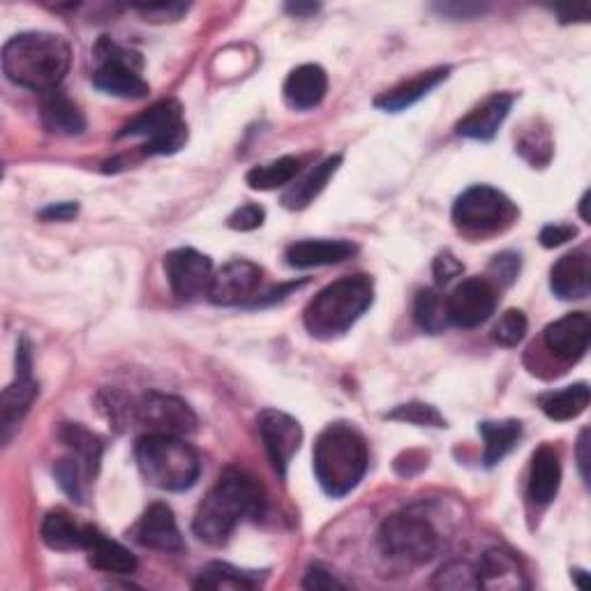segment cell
Listing matches in <instances>:
<instances>
[{"instance_id": "cell-1", "label": "cell", "mask_w": 591, "mask_h": 591, "mask_svg": "<svg viewBox=\"0 0 591 591\" xmlns=\"http://www.w3.org/2000/svg\"><path fill=\"white\" fill-rule=\"evenodd\" d=\"M266 494L262 483L243 470H227L197 509L195 536L208 545H225L245 518L262 515Z\"/></svg>"}, {"instance_id": "cell-2", "label": "cell", "mask_w": 591, "mask_h": 591, "mask_svg": "<svg viewBox=\"0 0 591 591\" xmlns=\"http://www.w3.org/2000/svg\"><path fill=\"white\" fill-rule=\"evenodd\" d=\"M72 66L70 45L53 33L28 30L10 38L3 47L6 77L28 90L49 92L60 86Z\"/></svg>"}, {"instance_id": "cell-3", "label": "cell", "mask_w": 591, "mask_h": 591, "mask_svg": "<svg viewBox=\"0 0 591 591\" xmlns=\"http://www.w3.org/2000/svg\"><path fill=\"white\" fill-rule=\"evenodd\" d=\"M367 472V444L363 434L347 425H328L315 444V476L322 490L342 500L358 487Z\"/></svg>"}, {"instance_id": "cell-4", "label": "cell", "mask_w": 591, "mask_h": 591, "mask_svg": "<svg viewBox=\"0 0 591 591\" xmlns=\"http://www.w3.org/2000/svg\"><path fill=\"white\" fill-rule=\"evenodd\" d=\"M372 301H375V285L367 275L342 277L307 303L303 313L305 328L319 339L337 337L367 313Z\"/></svg>"}, {"instance_id": "cell-5", "label": "cell", "mask_w": 591, "mask_h": 591, "mask_svg": "<svg viewBox=\"0 0 591 591\" xmlns=\"http://www.w3.org/2000/svg\"><path fill=\"white\" fill-rule=\"evenodd\" d=\"M135 457L144 481L158 490L185 492L201 474L199 453L171 434H146L135 446Z\"/></svg>"}, {"instance_id": "cell-6", "label": "cell", "mask_w": 591, "mask_h": 591, "mask_svg": "<svg viewBox=\"0 0 591 591\" xmlns=\"http://www.w3.org/2000/svg\"><path fill=\"white\" fill-rule=\"evenodd\" d=\"M380 550L407 564H427L437 556L442 536L430 520L416 513H395L386 518L377 532Z\"/></svg>"}, {"instance_id": "cell-7", "label": "cell", "mask_w": 591, "mask_h": 591, "mask_svg": "<svg viewBox=\"0 0 591 591\" xmlns=\"http://www.w3.org/2000/svg\"><path fill=\"white\" fill-rule=\"evenodd\" d=\"M515 215L513 201L490 185H474L464 190L453 206V223L466 236L500 234L513 225Z\"/></svg>"}, {"instance_id": "cell-8", "label": "cell", "mask_w": 591, "mask_h": 591, "mask_svg": "<svg viewBox=\"0 0 591 591\" xmlns=\"http://www.w3.org/2000/svg\"><path fill=\"white\" fill-rule=\"evenodd\" d=\"M98 68L92 72V86L107 96L122 100H141L150 92V86L141 77V58L135 51L102 38L96 47Z\"/></svg>"}, {"instance_id": "cell-9", "label": "cell", "mask_w": 591, "mask_h": 591, "mask_svg": "<svg viewBox=\"0 0 591 591\" xmlns=\"http://www.w3.org/2000/svg\"><path fill=\"white\" fill-rule=\"evenodd\" d=\"M122 137H144L146 155H171L188 141V126H185L183 107L176 100H162L152 105L118 132V139Z\"/></svg>"}, {"instance_id": "cell-10", "label": "cell", "mask_w": 591, "mask_h": 591, "mask_svg": "<svg viewBox=\"0 0 591 591\" xmlns=\"http://www.w3.org/2000/svg\"><path fill=\"white\" fill-rule=\"evenodd\" d=\"M38 393L40 386L33 380V356H30L28 339L21 337L17 347V377L0 395V432H3V442H10L12 432L33 407Z\"/></svg>"}, {"instance_id": "cell-11", "label": "cell", "mask_w": 591, "mask_h": 591, "mask_svg": "<svg viewBox=\"0 0 591 591\" xmlns=\"http://www.w3.org/2000/svg\"><path fill=\"white\" fill-rule=\"evenodd\" d=\"M137 423L148 430V434H171L183 437L197 430V414L188 402L176 395L150 391L137 402Z\"/></svg>"}, {"instance_id": "cell-12", "label": "cell", "mask_w": 591, "mask_h": 591, "mask_svg": "<svg viewBox=\"0 0 591 591\" xmlns=\"http://www.w3.org/2000/svg\"><path fill=\"white\" fill-rule=\"evenodd\" d=\"M165 273L171 285V292L180 301H197L208 296L213 279V262L193 250V247H178L165 257Z\"/></svg>"}, {"instance_id": "cell-13", "label": "cell", "mask_w": 591, "mask_h": 591, "mask_svg": "<svg viewBox=\"0 0 591 591\" xmlns=\"http://www.w3.org/2000/svg\"><path fill=\"white\" fill-rule=\"evenodd\" d=\"M449 319L460 328H476L485 324L496 309V289L490 279L466 277L446 298Z\"/></svg>"}, {"instance_id": "cell-14", "label": "cell", "mask_w": 591, "mask_h": 591, "mask_svg": "<svg viewBox=\"0 0 591 591\" xmlns=\"http://www.w3.org/2000/svg\"><path fill=\"white\" fill-rule=\"evenodd\" d=\"M257 423H259V432H262V440L270 457L273 470L277 472L279 479H287L289 464L303 442L301 423L294 416L277 412V410L262 412Z\"/></svg>"}, {"instance_id": "cell-15", "label": "cell", "mask_w": 591, "mask_h": 591, "mask_svg": "<svg viewBox=\"0 0 591 591\" xmlns=\"http://www.w3.org/2000/svg\"><path fill=\"white\" fill-rule=\"evenodd\" d=\"M264 270L245 259H234L225 264L220 270L213 273L210 287H208V298L215 305H243L250 298H255L259 285H262Z\"/></svg>"}, {"instance_id": "cell-16", "label": "cell", "mask_w": 591, "mask_h": 591, "mask_svg": "<svg viewBox=\"0 0 591 591\" xmlns=\"http://www.w3.org/2000/svg\"><path fill=\"white\" fill-rule=\"evenodd\" d=\"M591 337V322L584 313H571L559 322L550 324L543 333V342L548 352L564 361V363H578L587 349Z\"/></svg>"}, {"instance_id": "cell-17", "label": "cell", "mask_w": 591, "mask_h": 591, "mask_svg": "<svg viewBox=\"0 0 591 591\" xmlns=\"http://www.w3.org/2000/svg\"><path fill=\"white\" fill-rule=\"evenodd\" d=\"M132 536L141 548L148 550L167 554H180L185 550L174 511L167 504H152L137 522Z\"/></svg>"}, {"instance_id": "cell-18", "label": "cell", "mask_w": 591, "mask_h": 591, "mask_svg": "<svg viewBox=\"0 0 591 591\" xmlns=\"http://www.w3.org/2000/svg\"><path fill=\"white\" fill-rule=\"evenodd\" d=\"M358 247L352 240L342 238H317V240H298L287 247L285 259L292 268H319V266H335L347 262L356 255Z\"/></svg>"}, {"instance_id": "cell-19", "label": "cell", "mask_w": 591, "mask_h": 591, "mask_svg": "<svg viewBox=\"0 0 591 591\" xmlns=\"http://www.w3.org/2000/svg\"><path fill=\"white\" fill-rule=\"evenodd\" d=\"M513 107V96L509 92H494L481 107H476L472 114H466L457 122V135L476 141H490L496 132H500L502 122L506 120L509 111Z\"/></svg>"}, {"instance_id": "cell-20", "label": "cell", "mask_w": 591, "mask_h": 591, "mask_svg": "<svg viewBox=\"0 0 591 591\" xmlns=\"http://www.w3.org/2000/svg\"><path fill=\"white\" fill-rule=\"evenodd\" d=\"M83 550L88 552V562L105 573L130 575L137 571V556L126 545L107 539L96 526H86Z\"/></svg>"}, {"instance_id": "cell-21", "label": "cell", "mask_w": 591, "mask_h": 591, "mask_svg": "<svg viewBox=\"0 0 591 591\" xmlns=\"http://www.w3.org/2000/svg\"><path fill=\"white\" fill-rule=\"evenodd\" d=\"M328 90V77L319 66H301L285 81V102L296 111H309L324 102Z\"/></svg>"}, {"instance_id": "cell-22", "label": "cell", "mask_w": 591, "mask_h": 591, "mask_svg": "<svg viewBox=\"0 0 591 591\" xmlns=\"http://www.w3.org/2000/svg\"><path fill=\"white\" fill-rule=\"evenodd\" d=\"M562 485V462L552 446H541L532 457V470H529V500L536 506H548Z\"/></svg>"}, {"instance_id": "cell-23", "label": "cell", "mask_w": 591, "mask_h": 591, "mask_svg": "<svg viewBox=\"0 0 591 591\" xmlns=\"http://www.w3.org/2000/svg\"><path fill=\"white\" fill-rule=\"evenodd\" d=\"M550 287L564 301H580L589 296V257L584 250L569 253L550 270Z\"/></svg>"}, {"instance_id": "cell-24", "label": "cell", "mask_w": 591, "mask_h": 591, "mask_svg": "<svg viewBox=\"0 0 591 591\" xmlns=\"http://www.w3.org/2000/svg\"><path fill=\"white\" fill-rule=\"evenodd\" d=\"M40 116H42L45 128L53 135L75 137L86 130V118L81 109L60 88L42 92Z\"/></svg>"}, {"instance_id": "cell-25", "label": "cell", "mask_w": 591, "mask_h": 591, "mask_svg": "<svg viewBox=\"0 0 591 591\" xmlns=\"http://www.w3.org/2000/svg\"><path fill=\"white\" fill-rule=\"evenodd\" d=\"M449 75H451V68H437V70L423 72L410 81L395 86L393 90L384 92L382 98L375 100V107L382 111H391V114L410 109L416 102H421L425 96H430V92L437 88L442 81H446Z\"/></svg>"}, {"instance_id": "cell-26", "label": "cell", "mask_w": 591, "mask_h": 591, "mask_svg": "<svg viewBox=\"0 0 591 591\" xmlns=\"http://www.w3.org/2000/svg\"><path fill=\"white\" fill-rule=\"evenodd\" d=\"M479 582L485 589H524L526 580L518 559L506 550H487L476 567Z\"/></svg>"}, {"instance_id": "cell-27", "label": "cell", "mask_w": 591, "mask_h": 591, "mask_svg": "<svg viewBox=\"0 0 591 591\" xmlns=\"http://www.w3.org/2000/svg\"><path fill=\"white\" fill-rule=\"evenodd\" d=\"M342 165V155H331L322 165H317L307 176L296 180L292 188L283 195V204L289 210H303L313 204L328 185V180L335 176V171Z\"/></svg>"}, {"instance_id": "cell-28", "label": "cell", "mask_w": 591, "mask_h": 591, "mask_svg": "<svg viewBox=\"0 0 591 591\" xmlns=\"http://www.w3.org/2000/svg\"><path fill=\"white\" fill-rule=\"evenodd\" d=\"M58 437L70 449V455H75L86 466L88 474L96 479L105 453V444L98 434L79 423H63L58 427Z\"/></svg>"}, {"instance_id": "cell-29", "label": "cell", "mask_w": 591, "mask_h": 591, "mask_svg": "<svg viewBox=\"0 0 591 591\" xmlns=\"http://www.w3.org/2000/svg\"><path fill=\"white\" fill-rule=\"evenodd\" d=\"M479 432L485 442L483 462L485 466H494L518 446L522 437V423L520 421H483L479 425Z\"/></svg>"}, {"instance_id": "cell-30", "label": "cell", "mask_w": 591, "mask_h": 591, "mask_svg": "<svg viewBox=\"0 0 591 591\" xmlns=\"http://www.w3.org/2000/svg\"><path fill=\"white\" fill-rule=\"evenodd\" d=\"M541 410L552 421H573L589 407V386L584 382L567 386L562 391H552L539 397Z\"/></svg>"}, {"instance_id": "cell-31", "label": "cell", "mask_w": 591, "mask_h": 591, "mask_svg": "<svg viewBox=\"0 0 591 591\" xmlns=\"http://www.w3.org/2000/svg\"><path fill=\"white\" fill-rule=\"evenodd\" d=\"M83 534H86V526H79L66 511L58 509L45 515L42 541L51 550H60V552L83 550Z\"/></svg>"}, {"instance_id": "cell-32", "label": "cell", "mask_w": 591, "mask_h": 591, "mask_svg": "<svg viewBox=\"0 0 591 591\" xmlns=\"http://www.w3.org/2000/svg\"><path fill=\"white\" fill-rule=\"evenodd\" d=\"M298 171H301V160L287 155V158L255 167L250 174H247V185H250L253 190H277L294 183Z\"/></svg>"}, {"instance_id": "cell-33", "label": "cell", "mask_w": 591, "mask_h": 591, "mask_svg": "<svg viewBox=\"0 0 591 591\" xmlns=\"http://www.w3.org/2000/svg\"><path fill=\"white\" fill-rule=\"evenodd\" d=\"M259 582H262L259 575L250 571H240L225 562H213L201 571L195 587L197 589H253Z\"/></svg>"}, {"instance_id": "cell-34", "label": "cell", "mask_w": 591, "mask_h": 591, "mask_svg": "<svg viewBox=\"0 0 591 591\" xmlns=\"http://www.w3.org/2000/svg\"><path fill=\"white\" fill-rule=\"evenodd\" d=\"M414 319L430 335L442 333L451 324L446 298L434 289L418 292L416 303H414Z\"/></svg>"}, {"instance_id": "cell-35", "label": "cell", "mask_w": 591, "mask_h": 591, "mask_svg": "<svg viewBox=\"0 0 591 591\" xmlns=\"http://www.w3.org/2000/svg\"><path fill=\"white\" fill-rule=\"evenodd\" d=\"M53 476H56L60 490H63L72 502L83 504V485L92 476L88 474L86 466L75 455H68L63 460H58L53 464Z\"/></svg>"}, {"instance_id": "cell-36", "label": "cell", "mask_w": 591, "mask_h": 591, "mask_svg": "<svg viewBox=\"0 0 591 591\" xmlns=\"http://www.w3.org/2000/svg\"><path fill=\"white\" fill-rule=\"evenodd\" d=\"M432 587L442 591H462V589H481L479 571L470 562H449L432 578Z\"/></svg>"}, {"instance_id": "cell-37", "label": "cell", "mask_w": 591, "mask_h": 591, "mask_svg": "<svg viewBox=\"0 0 591 591\" xmlns=\"http://www.w3.org/2000/svg\"><path fill=\"white\" fill-rule=\"evenodd\" d=\"M526 326L529 324H526V317H524L522 309H509V313H504L500 317V322L494 324L492 339L502 347H518L526 335Z\"/></svg>"}, {"instance_id": "cell-38", "label": "cell", "mask_w": 591, "mask_h": 591, "mask_svg": "<svg viewBox=\"0 0 591 591\" xmlns=\"http://www.w3.org/2000/svg\"><path fill=\"white\" fill-rule=\"evenodd\" d=\"M102 410L118 430H126L137 423V402L118 391L102 393Z\"/></svg>"}, {"instance_id": "cell-39", "label": "cell", "mask_w": 591, "mask_h": 591, "mask_svg": "<svg viewBox=\"0 0 591 591\" xmlns=\"http://www.w3.org/2000/svg\"><path fill=\"white\" fill-rule=\"evenodd\" d=\"M391 421H404V423H412V425H421V427H446L444 416L432 407V404L425 402H410V404H402L395 412L388 414Z\"/></svg>"}, {"instance_id": "cell-40", "label": "cell", "mask_w": 591, "mask_h": 591, "mask_svg": "<svg viewBox=\"0 0 591 591\" xmlns=\"http://www.w3.org/2000/svg\"><path fill=\"white\" fill-rule=\"evenodd\" d=\"M266 220V210L259 204H243L229 215V229L234 232H255L264 225Z\"/></svg>"}, {"instance_id": "cell-41", "label": "cell", "mask_w": 591, "mask_h": 591, "mask_svg": "<svg viewBox=\"0 0 591 591\" xmlns=\"http://www.w3.org/2000/svg\"><path fill=\"white\" fill-rule=\"evenodd\" d=\"M490 275L494 277V283H500L502 287L513 285L515 277L520 275V255L515 253L496 255L490 264Z\"/></svg>"}, {"instance_id": "cell-42", "label": "cell", "mask_w": 591, "mask_h": 591, "mask_svg": "<svg viewBox=\"0 0 591 591\" xmlns=\"http://www.w3.org/2000/svg\"><path fill=\"white\" fill-rule=\"evenodd\" d=\"M137 10L146 17V21H176L185 12H188V6L183 3H141Z\"/></svg>"}, {"instance_id": "cell-43", "label": "cell", "mask_w": 591, "mask_h": 591, "mask_svg": "<svg viewBox=\"0 0 591 591\" xmlns=\"http://www.w3.org/2000/svg\"><path fill=\"white\" fill-rule=\"evenodd\" d=\"M575 236H578V229L573 225H548L541 232V245L548 247V250H552V247L564 245V243L573 240Z\"/></svg>"}, {"instance_id": "cell-44", "label": "cell", "mask_w": 591, "mask_h": 591, "mask_svg": "<svg viewBox=\"0 0 591 591\" xmlns=\"http://www.w3.org/2000/svg\"><path fill=\"white\" fill-rule=\"evenodd\" d=\"M432 270H434V277H437L440 285H449L453 277L462 275L464 266L451 253H444V255H440L437 259H434Z\"/></svg>"}, {"instance_id": "cell-45", "label": "cell", "mask_w": 591, "mask_h": 591, "mask_svg": "<svg viewBox=\"0 0 591 591\" xmlns=\"http://www.w3.org/2000/svg\"><path fill=\"white\" fill-rule=\"evenodd\" d=\"M303 589H345V584H342L339 580H335L328 571H324L322 567H313L307 573H305V580H303Z\"/></svg>"}, {"instance_id": "cell-46", "label": "cell", "mask_w": 591, "mask_h": 591, "mask_svg": "<svg viewBox=\"0 0 591 591\" xmlns=\"http://www.w3.org/2000/svg\"><path fill=\"white\" fill-rule=\"evenodd\" d=\"M77 213H79L77 204L63 201V204H53V206L45 208L40 213V217H42V220H49V223H68V220H72Z\"/></svg>"}, {"instance_id": "cell-47", "label": "cell", "mask_w": 591, "mask_h": 591, "mask_svg": "<svg viewBox=\"0 0 591 591\" xmlns=\"http://www.w3.org/2000/svg\"><path fill=\"white\" fill-rule=\"evenodd\" d=\"M437 10L446 17H453V19H472L476 14H483V6H437Z\"/></svg>"}, {"instance_id": "cell-48", "label": "cell", "mask_w": 591, "mask_h": 591, "mask_svg": "<svg viewBox=\"0 0 591 591\" xmlns=\"http://www.w3.org/2000/svg\"><path fill=\"white\" fill-rule=\"evenodd\" d=\"M589 430H582L580 434V440H578V466H580V474H582V481L589 483V472H587V466H589V455H587V449H589Z\"/></svg>"}, {"instance_id": "cell-49", "label": "cell", "mask_w": 591, "mask_h": 591, "mask_svg": "<svg viewBox=\"0 0 591 591\" xmlns=\"http://www.w3.org/2000/svg\"><path fill=\"white\" fill-rule=\"evenodd\" d=\"M554 12L559 14V17H562V21H575V19H580V21H587L589 19V8L587 6H580V8H569V10H564V8H554Z\"/></svg>"}, {"instance_id": "cell-50", "label": "cell", "mask_w": 591, "mask_h": 591, "mask_svg": "<svg viewBox=\"0 0 591 591\" xmlns=\"http://www.w3.org/2000/svg\"><path fill=\"white\" fill-rule=\"evenodd\" d=\"M319 10V6L315 3H289L287 12L296 14V17H307V14H315Z\"/></svg>"}, {"instance_id": "cell-51", "label": "cell", "mask_w": 591, "mask_h": 591, "mask_svg": "<svg viewBox=\"0 0 591 591\" xmlns=\"http://www.w3.org/2000/svg\"><path fill=\"white\" fill-rule=\"evenodd\" d=\"M573 580H575L578 589H587V584H589V575H587V571H582V569H575V571H573Z\"/></svg>"}]
</instances>
